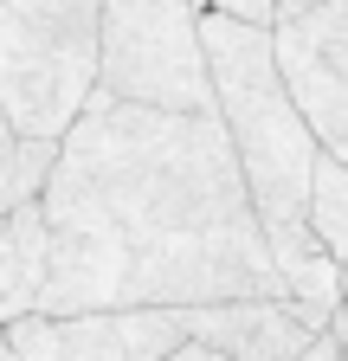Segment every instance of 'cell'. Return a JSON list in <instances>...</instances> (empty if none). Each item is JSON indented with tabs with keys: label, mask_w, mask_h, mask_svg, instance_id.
I'll return each instance as SVG.
<instances>
[{
	"label": "cell",
	"mask_w": 348,
	"mask_h": 361,
	"mask_svg": "<svg viewBox=\"0 0 348 361\" xmlns=\"http://www.w3.org/2000/svg\"><path fill=\"white\" fill-rule=\"evenodd\" d=\"M0 361H20V355H13V348H7V355H0Z\"/></svg>",
	"instance_id": "cell-15"
},
{
	"label": "cell",
	"mask_w": 348,
	"mask_h": 361,
	"mask_svg": "<svg viewBox=\"0 0 348 361\" xmlns=\"http://www.w3.org/2000/svg\"><path fill=\"white\" fill-rule=\"evenodd\" d=\"M187 336L206 348H226L245 361H297L316 342V329L297 316V297H220L187 303Z\"/></svg>",
	"instance_id": "cell-6"
},
{
	"label": "cell",
	"mask_w": 348,
	"mask_h": 361,
	"mask_svg": "<svg viewBox=\"0 0 348 361\" xmlns=\"http://www.w3.org/2000/svg\"><path fill=\"white\" fill-rule=\"evenodd\" d=\"M310 226L323 233V245L335 258H348V161L335 149H323L316 161V188H310Z\"/></svg>",
	"instance_id": "cell-8"
},
{
	"label": "cell",
	"mask_w": 348,
	"mask_h": 361,
	"mask_svg": "<svg viewBox=\"0 0 348 361\" xmlns=\"http://www.w3.org/2000/svg\"><path fill=\"white\" fill-rule=\"evenodd\" d=\"M52 278L39 310L290 297L226 116L91 90L46 180Z\"/></svg>",
	"instance_id": "cell-1"
},
{
	"label": "cell",
	"mask_w": 348,
	"mask_h": 361,
	"mask_svg": "<svg viewBox=\"0 0 348 361\" xmlns=\"http://www.w3.org/2000/svg\"><path fill=\"white\" fill-rule=\"evenodd\" d=\"M200 0H104L97 90L155 110H220Z\"/></svg>",
	"instance_id": "cell-3"
},
{
	"label": "cell",
	"mask_w": 348,
	"mask_h": 361,
	"mask_svg": "<svg viewBox=\"0 0 348 361\" xmlns=\"http://www.w3.org/2000/svg\"><path fill=\"white\" fill-rule=\"evenodd\" d=\"M342 297H348V258H342Z\"/></svg>",
	"instance_id": "cell-14"
},
{
	"label": "cell",
	"mask_w": 348,
	"mask_h": 361,
	"mask_svg": "<svg viewBox=\"0 0 348 361\" xmlns=\"http://www.w3.org/2000/svg\"><path fill=\"white\" fill-rule=\"evenodd\" d=\"M104 0H0V97L26 135H65L97 90Z\"/></svg>",
	"instance_id": "cell-2"
},
{
	"label": "cell",
	"mask_w": 348,
	"mask_h": 361,
	"mask_svg": "<svg viewBox=\"0 0 348 361\" xmlns=\"http://www.w3.org/2000/svg\"><path fill=\"white\" fill-rule=\"evenodd\" d=\"M303 7H316V0H284V20H290V13H303Z\"/></svg>",
	"instance_id": "cell-12"
},
{
	"label": "cell",
	"mask_w": 348,
	"mask_h": 361,
	"mask_svg": "<svg viewBox=\"0 0 348 361\" xmlns=\"http://www.w3.org/2000/svg\"><path fill=\"white\" fill-rule=\"evenodd\" d=\"M0 219H7V213H0Z\"/></svg>",
	"instance_id": "cell-16"
},
{
	"label": "cell",
	"mask_w": 348,
	"mask_h": 361,
	"mask_svg": "<svg viewBox=\"0 0 348 361\" xmlns=\"http://www.w3.org/2000/svg\"><path fill=\"white\" fill-rule=\"evenodd\" d=\"M335 329H342V342H348V297H342V316H335Z\"/></svg>",
	"instance_id": "cell-13"
},
{
	"label": "cell",
	"mask_w": 348,
	"mask_h": 361,
	"mask_svg": "<svg viewBox=\"0 0 348 361\" xmlns=\"http://www.w3.org/2000/svg\"><path fill=\"white\" fill-rule=\"evenodd\" d=\"M278 59L323 149L348 161V0H316L278 20Z\"/></svg>",
	"instance_id": "cell-5"
},
{
	"label": "cell",
	"mask_w": 348,
	"mask_h": 361,
	"mask_svg": "<svg viewBox=\"0 0 348 361\" xmlns=\"http://www.w3.org/2000/svg\"><path fill=\"white\" fill-rule=\"evenodd\" d=\"M297 361H348V342H342V329H323L310 348H303Z\"/></svg>",
	"instance_id": "cell-10"
},
{
	"label": "cell",
	"mask_w": 348,
	"mask_h": 361,
	"mask_svg": "<svg viewBox=\"0 0 348 361\" xmlns=\"http://www.w3.org/2000/svg\"><path fill=\"white\" fill-rule=\"evenodd\" d=\"M52 278V219L46 200H26L0 219V323H20L39 310Z\"/></svg>",
	"instance_id": "cell-7"
},
{
	"label": "cell",
	"mask_w": 348,
	"mask_h": 361,
	"mask_svg": "<svg viewBox=\"0 0 348 361\" xmlns=\"http://www.w3.org/2000/svg\"><path fill=\"white\" fill-rule=\"evenodd\" d=\"M213 13H232V20H251V26H278L284 20V0H200Z\"/></svg>",
	"instance_id": "cell-9"
},
{
	"label": "cell",
	"mask_w": 348,
	"mask_h": 361,
	"mask_svg": "<svg viewBox=\"0 0 348 361\" xmlns=\"http://www.w3.org/2000/svg\"><path fill=\"white\" fill-rule=\"evenodd\" d=\"M168 361H245V355H226V348H206V342H194V336H187V342L174 348Z\"/></svg>",
	"instance_id": "cell-11"
},
{
	"label": "cell",
	"mask_w": 348,
	"mask_h": 361,
	"mask_svg": "<svg viewBox=\"0 0 348 361\" xmlns=\"http://www.w3.org/2000/svg\"><path fill=\"white\" fill-rule=\"evenodd\" d=\"M20 361H168L187 342V310L174 303H123V310H32L7 323Z\"/></svg>",
	"instance_id": "cell-4"
}]
</instances>
